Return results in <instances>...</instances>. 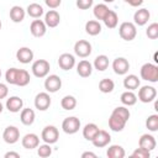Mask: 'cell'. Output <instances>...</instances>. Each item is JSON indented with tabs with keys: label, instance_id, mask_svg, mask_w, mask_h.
<instances>
[{
	"label": "cell",
	"instance_id": "1",
	"mask_svg": "<svg viewBox=\"0 0 158 158\" xmlns=\"http://www.w3.org/2000/svg\"><path fill=\"white\" fill-rule=\"evenodd\" d=\"M139 75H141V79L146 81L157 83L158 81V67L153 63H144L141 67Z\"/></svg>",
	"mask_w": 158,
	"mask_h": 158
},
{
	"label": "cell",
	"instance_id": "2",
	"mask_svg": "<svg viewBox=\"0 0 158 158\" xmlns=\"http://www.w3.org/2000/svg\"><path fill=\"white\" fill-rule=\"evenodd\" d=\"M49 69H51L49 62L46 59H37L32 63V67H31L32 74L36 78H46L49 74Z\"/></svg>",
	"mask_w": 158,
	"mask_h": 158
},
{
	"label": "cell",
	"instance_id": "3",
	"mask_svg": "<svg viewBox=\"0 0 158 158\" xmlns=\"http://www.w3.org/2000/svg\"><path fill=\"white\" fill-rule=\"evenodd\" d=\"M118 35L125 41H132L137 36V28L133 22H122L118 27Z\"/></svg>",
	"mask_w": 158,
	"mask_h": 158
},
{
	"label": "cell",
	"instance_id": "4",
	"mask_svg": "<svg viewBox=\"0 0 158 158\" xmlns=\"http://www.w3.org/2000/svg\"><path fill=\"white\" fill-rule=\"evenodd\" d=\"M157 98V89L152 85H143L138 90V96L137 100H139L143 104H148L154 101Z\"/></svg>",
	"mask_w": 158,
	"mask_h": 158
},
{
	"label": "cell",
	"instance_id": "5",
	"mask_svg": "<svg viewBox=\"0 0 158 158\" xmlns=\"http://www.w3.org/2000/svg\"><path fill=\"white\" fill-rule=\"evenodd\" d=\"M80 120L75 116H69V117H65L62 122V130L64 133L67 135H74L79 131L80 128Z\"/></svg>",
	"mask_w": 158,
	"mask_h": 158
},
{
	"label": "cell",
	"instance_id": "6",
	"mask_svg": "<svg viewBox=\"0 0 158 158\" xmlns=\"http://www.w3.org/2000/svg\"><path fill=\"white\" fill-rule=\"evenodd\" d=\"M41 138L44 143H49V144H53L58 141L59 138V131L56 126L53 125H48L46 126L43 130H42V133H41Z\"/></svg>",
	"mask_w": 158,
	"mask_h": 158
},
{
	"label": "cell",
	"instance_id": "7",
	"mask_svg": "<svg viewBox=\"0 0 158 158\" xmlns=\"http://www.w3.org/2000/svg\"><path fill=\"white\" fill-rule=\"evenodd\" d=\"M91 51H93L91 43L86 40H79L74 44V53H75V56L80 57V58L89 57L91 54Z\"/></svg>",
	"mask_w": 158,
	"mask_h": 158
},
{
	"label": "cell",
	"instance_id": "8",
	"mask_svg": "<svg viewBox=\"0 0 158 158\" xmlns=\"http://www.w3.org/2000/svg\"><path fill=\"white\" fill-rule=\"evenodd\" d=\"M62 88V79L57 74H51L46 77L44 80V89L47 93H57Z\"/></svg>",
	"mask_w": 158,
	"mask_h": 158
},
{
	"label": "cell",
	"instance_id": "9",
	"mask_svg": "<svg viewBox=\"0 0 158 158\" xmlns=\"http://www.w3.org/2000/svg\"><path fill=\"white\" fill-rule=\"evenodd\" d=\"M51 102H52V99L47 91L38 93L35 98V107L40 111H46L47 109H49Z\"/></svg>",
	"mask_w": 158,
	"mask_h": 158
},
{
	"label": "cell",
	"instance_id": "10",
	"mask_svg": "<svg viewBox=\"0 0 158 158\" xmlns=\"http://www.w3.org/2000/svg\"><path fill=\"white\" fill-rule=\"evenodd\" d=\"M2 138L6 143L14 144L20 139V130L16 126H7L2 132Z\"/></svg>",
	"mask_w": 158,
	"mask_h": 158
},
{
	"label": "cell",
	"instance_id": "11",
	"mask_svg": "<svg viewBox=\"0 0 158 158\" xmlns=\"http://www.w3.org/2000/svg\"><path fill=\"white\" fill-rule=\"evenodd\" d=\"M112 69L117 75H125V74H127V72L130 69V63L126 58L117 57L112 62Z\"/></svg>",
	"mask_w": 158,
	"mask_h": 158
},
{
	"label": "cell",
	"instance_id": "12",
	"mask_svg": "<svg viewBox=\"0 0 158 158\" xmlns=\"http://www.w3.org/2000/svg\"><path fill=\"white\" fill-rule=\"evenodd\" d=\"M30 32L35 37H43L47 32V26H46L44 21L38 20V19L33 20L30 25Z\"/></svg>",
	"mask_w": 158,
	"mask_h": 158
},
{
	"label": "cell",
	"instance_id": "13",
	"mask_svg": "<svg viewBox=\"0 0 158 158\" xmlns=\"http://www.w3.org/2000/svg\"><path fill=\"white\" fill-rule=\"evenodd\" d=\"M126 122H127L126 120H123L122 117H120L118 115H116L114 112H111V115L109 117V127L114 132H121L125 128Z\"/></svg>",
	"mask_w": 158,
	"mask_h": 158
},
{
	"label": "cell",
	"instance_id": "14",
	"mask_svg": "<svg viewBox=\"0 0 158 158\" xmlns=\"http://www.w3.org/2000/svg\"><path fill=\"white\" fill-rule=\"evenodd\" d=\"M111 142V136L107 131L105 130H100L98 132V135L94 137V139L91 141V143L96 147V148H102V147H106L109 143Z\"/></svg>",
	"mask_w": 158,
	"mask_h": 158
},
{
	"label": "cell",
	"instance_id": "15",
	"mask_svg": "<svg viewBox=\"0 0 158 158\" xmlns=\"http://www.w3.org/2000/svg\"><path fill=\"white\" fill-rule=\"evenodd\" d=\"M58 65L63 70H70L75 65V57L70 53H62L58 58Z\"/></svg>",
	"mask_w": 158,
	"mask_h": 158
},
{
	"label": "cell",
	"instance_id": "16",
	"mask_svg": "<svg viewBox=\"0 0 158 158\" xmlns=\"http://www.w3.org/2000/svg\"><path fill=\"white\" fill-rule=\"evenodd\" d=\"M59 22H60V15H59V12L57 10L51 9L49 11L46 12V15H44V23H46L47 27L54 28V27H57L59 25Z\"/></svg>",
	"mask_w": 158,
	"mask_h": 158
},
{
	"label": "cell",
	"instance_id": "17",
	"mask_svg": "<svg viewBox=\"0 0 158 158\" xmlns=\"http://www.w3.org/2000/svg\"><path fill=\"white\" fill-rule=\"evenodd\" d=\"M33 52H32V49L31 48H28V47H21V48H19L17 49V52H16V58H17V60L20 62V63H22V64H28V63H31L32 60H33Z\"/></svg>",
	"mask_w": 158,
	"mask_h": 158
},
{
	"label": "cell",
	"instance_id": "18",
	"mask_svg": "<svg viewBox=\"0 0 158 158\" xmlns=\"http://www.w3.org/2000/svg\"><path fill=\"white\" fill-rule=\"evenodd\" d=\"M22 147L26 149H35L40 144V137L36 133H26L21 139Z\"/></svg>",
	"mask_w": 158,
	"mask_h": 158
},
{
	"label": "cell",
	"instance_id": "19",
	"mask_svg": "<svg viewBox=\"0 0 158 158\" xmlns=\"http://www.w3.org/2000/svg\"><path fill=\"white\" fill-rule=\"evenodd\" d=\"M6 109L10 111V112H20L23 107V100L20 98V96H10L7 100H6V104H5Z\"/></svg>",
	"mask_w": 158,
	"mask_h": 158
},
{
	"label": "cell",
	"instance_id": "20",
	"mask_svg": "<svg viewBox=\"0 0 158 158\" xmlns=\"http://www.w3.org/2000/svg\"><path fill=\"white\" fill-rule=\"evenodd\" d=\"M151 17V12L147 9H138L133 14V23L136 26H144Z\"/></svg>",
	"mask_w": 158,
	"mask_h": 158
},
{
	"label": "cell",
	"instance_id": "21",
	"mask_svg": "<svg viewBox=\"0 0 158 158\" xmlns=\"http://www.w3.org/2000/svg\"><path fill=\"white\" fill-rule=\"evenodd\" d=\"M138 147H142V148H146L148 151H153L156 149L157 147V141L154 138V136L149 135V133H144L139 137L138 139Z\"/></svg>",
	"mask_w": 158,
	"mask_h": 158
},
{
	"label": "cell",
	"instance_id": "22",
	"mask_svg": "<svg viewBox=\"0 0 158 158\" xmlns=\"http://www.w3.org/2000/svg\"><path fill=\"white\" fill-rule=\"evenodd\" d=\"M77 73L79 77L81 78H88L93 73V64L86 60V59H83L80 60L78 64H77Z\"/></svg>",
	"mask_w": 158,
	"mask_h": 158
},
{
	"label": "cell",
	"instance_id": "23",
	"mask_svg": "<svg viewBox=\"0 0 158 158\" xmlns=\"http://www.w3.org/2000/svg\"><path fill=\"white\" fill-rule=\"evenodd\" d=\"M25 16H26V10L23 7L19 6V5H15L10 9V19H11L12 22H15V23L22 22Z\"/></svg>",
	"mask_w": 158,
	"mask_h": 158
},
{
	"label": "cell",
	"instance_id": "24",
	"mask_svg": "<svg viewBox=\"0 0 158 158\" xmlns=\"http://www.w3.org/2000/svg\"><path fill=\"white\" fill-rule=\"evenodd\" d=\"M35 118H36V114L32 109L30 107H26L21 110V114H20V121L25 125V126H31L33 122H35Z\"/></svg>",
	"mask_w": 158,
	"mask_h": 158
},
{
	"label": "cell",
	"instance_id": "25",
	"mask_svg": "<svg viewBox=\"0 0 158 158\" xmlns=\"http://www.w3.org/2000/svg\"><path fill=\"white\" fill-rule=\"evenodd\" d=\"M139 85H141L139 78H138L136 74H128V75H126L125 79H123V86H125V89H127V90H132V91H133V90L138 89Z\"/></svg>",
	"mask_w": 158,
	"mask_h": 158
},
{
	"label": "cell",
	"instance_id": "26",
	"mask_svg": "<svg viewBox=\"0 0 158 158\" xmlns=\"http://www.w3.org/2000/svg\"><path fill=\"white\" fill-rule=\"evenodd\" d=\"M100 130H99V126L96 125V123H93V122H90V123H86L85 126H84V128H83V137L86 139V141H93L94 139V137L98 135V132H99Z\"/></svg>",
	"mask_w": 158,
	"mask_h": 158
},
{
	"label": "cell",
	"instance_id": "27",
	"mask_svg": "<svg viewBox=\"0 0 158 158\" xmlns=\"http://www.w3.org/2000/svg\"><path fill=\"white\" fill-rule=\"evenodd\" d=\"M106 156L109 158H123L126 156V152L122 148V146H120V144H111V146H109V148L106 151Z\"/></svg>",
	"mask_w": 158,
	"mask_h": 158
},
{
	"label": "cell",
	"instance_id": "28",
	"mask_svg": "<svg viewBox=\"0 0 158 158\" xmlns=\"http://www.w3.org/2000/svg\"><path fill=\"white\" fill-rule=\"evenodd\" d=\"M101 23L98 20H89L85 23V32L90 36H96L101 32Z\"/></svg>",
	"mask_w": 158,
	"mask_h": 158
},
{
	"label": "cell",
	"instance_id": "29",
	"mask_svg": "<svg viewBox=\"0 0 158 158\" xmlns=\"http://www.w3.org/2000/svg\"><path fill=\"white\" fill-rule=\"evenodd\" d=\"M120 100H121L122 105H125V106H133L137 102V95L132 90H126L121 94Z\"/></svg>",
	"mask_w": 158,
	"mask_h": 158
},
{
	"label": "cell",
	"instance_id": "30",
	"mask_svg": "<svg viewBox=\"0 0 158 158\" xmlns=\"http://www.w3.org/2000/svg\"><path fill=\"white\" fill-rule=\"evenodd\" d=\"M43 7L40 5V4H37V2H32V4H30L28 6H27V9H26V14L28 15V16H31L32 19H40L42 15H43Z\"/></svg>",
	"mask_w": 158,
	"mask_h": 158
},
{
	"label": "cell",
	"instance_id": "31",
	"mask_svg": "<svg viewBox=\"0 0 158 158\" xmlns=\"http://www.w3.org/2000/svg\"><path fill=\"white\" fill-rule=\"evenodd\" d=\"M30 80H31V77H30V73L26 69H19L17 70L15 85H17V86H26L27 84H30Z\"/></svg>",
	"mask_w": 158,
	"mask_h": 158
},
{
	"label": "cell",
	"instance_id": "32",
	"mask_svg": "<svg viewBox=\"0 0 158 158\" xmlns=\"http://www.w3.org/2000/svg\"><path fill=\"white\" fill-rule=\"evenodd\" d=\"M93 67L99 70V72H104L109 67V57L105 56V54H100L95 59H94V63H93Z\"/></svg>",
	"mask_w": 158,
	"mask_h": 158
},
{
	"label": "cell",
	"instance_id": "33",
	"mask_svg": "<svg viewBox=\"0 0 158 158\" xmlns=\"http://www.w3.org/2000/svg\"><path fill=\"white\" fill-rule=\"evenodd\" d=\"M102 21L107 28H115L118 23V16L114 10H109V12L106 14V16L104 17Z\"/></svg>",
	"mask_w": 158,
	"mask_h": 158
},
{
	"label": "cell",
	"instance_id": "34",
	"mask_svg": "<svg viewBox=\"0 0 158 158\" xmlns=\"http://www.w3.org/2000/svg\"><path fill=\"white\" fill-rule=\"evenodd\" d=\"M115 89V83L112 79L109 78H104L99 81V90L104 94H109Z\"/></svg>",
	"mask_w": 158,
	"mask_h": 158
},
{
	"label": "cell",
	"instance_id": "35",
	"mask_svg": "<svg viewBox=\"0 0 158 158\" xmlns=\"http://www.w3.org/2000/svg\"><path fill=\"white\" fill-rule=\"evenodd\" d=\"M60 106H62V109H64L67 111L74 110L77 106V99L73 95H65L60 100Z\"/></svg>",
	"mask_w": 158,
	"mask_h": 158
},
{
	"label": "cell",
	"instance_id": "36",
	"mask_svg": "<svg viewBox=\"0 0 158 158\" xmlns=\"http://www.w3.org/2000/svg\"><path fill=\"white\" fill-rule=\"evenodd\" d=\"M109 6L106 4H98L94 6V10H93V14L95 16L96 20H104V17L106 16V14L109 12Z\"/></svg>",
	"mask_w": 158,
	"mask_h": 158
},
{
	"label": "cell",
	"instance_id": "37",
	"mask_svg": "<svg viewBox=\"0 0 158 158\" xmlns=\"http://www.w3.org/2000/svg\"><path fill=\"white\" fill-rule=\"evenodd\" d=\"M146 127L148 128V131L151 132H156L158 131V115L157 114H153V115H149L146 120Z\"/></svg>",
	"mask_w": 158,
	"mask_h": 158
},
{
	"label": "cell",
	"instance_id": "38",
	"mask_svg": "<svg viewBox=\"0 0 158 158\" xmlns=\"http://www.w3.org/2000/svg\"><path fill=\"white\" fill-rule=\"evenodd\" d=\"M37 154L41 158H47L52 154V147L49 143H43V144H38L37 147Z\"/></svg>",
	"mask_w": 158,
	"mask_h": 158
},
{
	"label": "cell",
	"instance_id": "39",
	"mask_svg": "<svg viewBox=\"0 0 158 158\" xmlns=\"http://www.w3.org/2000/svg\"><path fill=\"white\" fill-rule=\"evenodd\" d=\"M146 35L149 40H157L158 38V23L157 22L151 23L146 30Z\"/></svg>",
	"mask_w": 158,
	"mask_h": 158
},
{
	"label": "cell",
	"instance_id": "40",
	"mask_svg": "<svg viewBox=\"0 0 158 158\" xmlns=\"http://www.w3.org/2000/svg\"><path fill=\"white\" fill-rule=\"evenodd\" d=\"M112 112L116 114V115H118L120 117H122V118L126 120V121H128V118H130V116H131L130 110H128L125 105H123V106H117V107H115V109L112 110Z\"/></svg>",
	"mask_w": 158,
	"mask_h": 158
},
{
	"label": "cell",
	"instance_id": "41",
	"mask_svg": "<svg viewBox=\"0 0 158 158\" xmlns=\"http://www.w3.org/2000/svg\"><path fill=\"white\" fill-rule=\"evenodd\" d=\"M17 68H9L5 73V79H6V83L11 84V85H15V81H16V75H17Z\"/></svg>",
	"mask_w": 158,
	"mask_h": 158
},
{
	"label": "cell",
	"instance_id": "42",
	"mask_svg": "<svg viewBox=\"0 0 158 158\" xmlns=\"http://www.w3.org/2000/svg\"><path fill=\"white\" fill-rule=\"evenodd\" d=\"M131 157H133V158H149L151 157V151H148L146 148H142V147H138L132 152Z\"/></svg>",
	"mask_w": 158,
	"mask_h": 158
},
{
	"label": "cell",
	"instance_id": "43",
	"mask_svg": "<svg viewBox=\"0 0 158 158\" xmlns=\"http://www.w3.org/2000/svg\"><path fill=\"white\" fill-rule=\"evenodd\" d=\"M93 4H94V0H77L75 2L77 7L80 10H88L93 6Z\"/></svg>",
	"mask_w": 158,
	"mask_h": 158
},
{
	"label": "cell",
	"instance_id": "44",
	"mask_svg": "<svg viewBox=\"0 0 158 158\" xmlns=\"http://www.w3.org/2000/svg\"><path fill=\"white\" fill-rule=\"evenodd\" d=\"M44 4L49 7V9H57V7H59L60 6V4H62V0H44Z\"/></svg>",
	"mask_w": 158,
	"mask_h": 158
},
{
	"label": "cell",
	"instance_id": "45",
	"mask_svg": "<svg viewBox=\"0 0 158 158\" xmlns=\"http://www.w3.org/2000/svg\"><path fill=\"white\" fill-rule=\"evenodd\" d=\"M7 94H9V88H7V85L4 84V83H0V100H1V99H5V98L7 96Z\"/></svg>",
	"mask_w": 158,
	"mask_h": 158
},
{
	"label": "cell",
	"instance_id": "46",
	"mask_svg": "<svg viewBox=\"0 0 158 158\" xmlns=\"http://www.w3.org/2000/svg\"><path fill=\"white\" fill-rule=\"evenodd\" d=\"M125 2H127L128 5H131V6H133V7H138V6H141L142 4H143V1L144 0H123Z\"/></svg>",
	"mask_w": 158,
	"mask_h": 158
},
{
	"label": "cell",
	"instance_id": "47",
	"mask_svg": "<svg viewBox=\"0 0 158 158\" xmlns=\"http://www.w3.org/2000/svg\"><path fill=\"white\" fill-rule=\"evenodd\" d=\"M4 157H5V158H20V153L10 151V152H6Z\"/></svg>",
	"mask_w": 158,
	"mask_h": 158
},
{
	"label": "cell",
	"instance_id": "48",
	"mask_svg": "<svg viewBox=\"0 0 158 158\" xmlns=\"http://www.w3.org/2000/svg\"><path fill=\"white\" fill-rule=\"evenodd\" d=\"M96 158V154L95 153H93V152H84V153H81V158Z\"/></svg>",
	"mask_w": 158,
	"mask_h": 158
},
{
	"label": "cell",
	"instance_id": "49",
	"mask_svg": "<svg viewBox=\"0 0 158 158\" xmlns=\"http://www.w3.org/2000/svg\"><path fill=\"white\" fill-rule=\"evenodd\" d=\"M2 110H4V105L1 104V100H0V114L2 112Z\"/></svg>",
	"mask_w": 158,
	"mask_h": 158
},
{
	"label": "cell",
	"instance_id": "50",
	"mask_svg": "<svg viewBox=\"0 0 158 158\" xmlns=\"http://www.w3.org/2000/svg\"><path fill=\"white\" fill-rule=\"evenodd\" d=\"M154 110H157V111H158V102H157V101L154 102Z\"/></svg>",
	"mask_w": 158,
	"mask_h": 158
},
{
	"label": "cell",
	"instance_id": "51",
	"mask_svg": "<svg viewBox=\"0 0 158 158\" xmlns=\"http://www.w3.org/2000/svg\"><path fill=\"white\" fill-rule=\"evenodd\" d=\"M104 2H109V4H111V2H114L115 0H102Z\"/></svg>",
	"mask_w": 158,
	"mask_h": 158
},
{
	"label": "cell",
	"instance_id": "52",
	"mask_svg": "<svg viewBox=\"0 0 158 158\" xmlns=\"http://www.w3.org/2000/svg\"><path fill=\"white\" fill-rule=\"evenodd\" d=\"M154 62H158V59H157V52L154 53Z\"/></svg>",
	"mask_w": 158,
	"mask_h": 158
},
{
	"label": "cell",
	"instance_id": "53",
	"mask_svg": "<svg viewBox=\"0 0 158 158\" xmlns=\"http://www.w3.org/2000/svg\"><path fill=\"white\" fill-rule=\"evenodd\" d=\"M1 27H2V23H1V20H0V30H1Z\"/></svg>",
	"mask_w": 158,
	"mask_h": 158
},
{
	"label": "cell",
	"instance_id": "54",
	"mask_svg": "<svg viewBox=\"0 0 158 158\" xmlns=\"http://www.w3.org/2000/svg\"><path fill=\"white\" fill-rule=\"evenodd\" d=\"M0 78H1V68H0Z\"/></svg>",
	"mask_w": 158,
	"mask_h": 158
}]
</instances>
